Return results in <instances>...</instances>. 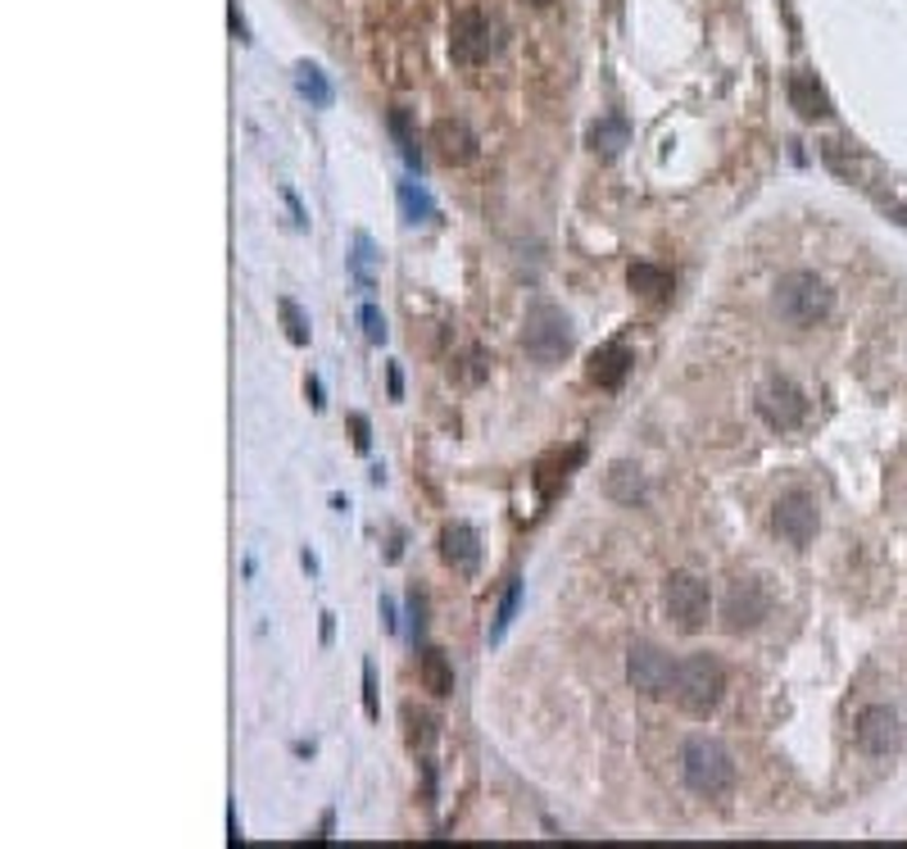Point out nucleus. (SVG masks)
<instances>
[{
    "label": "nucleus",
    "mask_w": 907,
    "mask_h": 849,
    "mask_svg": "<svg viewBox=\"0 0 907 849\" xmlns=\"http://www.w3.org/2000/svg\"><path fill=\"white\" fill-rule=\"evenodd\" d=\"M772 305H776L780 323H789V327H817L830 318V309H835V291H830V282L817 277L812 269H794L776 282Z\"/></svg>",
    "instance_id": "obj_1"
},
{
    "label": "nucleus",
    "mask_w": 907,
    "mask_h": 849,
    "mask_svg": "<svg viewBox=\"0 0 907 849\" xmlns=\"http://www.w3.org/2000/svg\"><path fill=\"white\" fill-rule=\"evenodd\" d=\"M726 695V668L712 654H686L676 658V682H671V699L680 705V714L690 718H708Z\"/></svg>",
    "instance_id": "obj_2"
},
{
    "label": "nucleus",
    "mask_w": 907,
    "mask_h": 849,
    "mask_svg": "<svg viewBox=\"0 0 907 849\" xmlns=\"http://www.w3.org/2000/svg\"><path fill=\"white\" fill-rule=\"evenodd\" d=\"M680 777H686V786L695 795H726L735 786V759L722 741H712V736H695V741H686V750H680Z\"/></svg>",
    "instance_id": "obj_3"
},
{
    "label": "nucleus",
    "mask_w": 907,
    "mask_h": 849,
    "mask_svg": "<svg viewBox=\"0 0 907 849\" xmlns=\"http://www.w3.org/2000/svg\"><path fill=\"white\" fill-rule=\"evenodd\" d=\"M522 346L536 363H558V359H567V350H572V323H567V314L558 305L536 301L532 309H526V323H522Z\"/></svg>",
    "instance_id": "obj_4"
},
{
    "label": "nucleus",
    "mask_w": 907,
    "mask_h": 849,
    "mask_svg": "<svg viewBox=\"0 0 907 849\" xmlns=\"http://www.w3.org/2000/svg\"><path fill=\"white\" fill-rule=\"evenodd\" d=\"M663 605H667V618L680 627V632H703L708 618H712V596H708V581L690 568H676L663 586Z\"/></svg>",
    "instance_id": "obj_5"
},
{
    "label": "nucleus",
    "mask_w": 907,
    "mask_h": 849,
    "mask_svg": "<svg viewBox=\"0 0 907 849\" xmlns=\"http://www.w3.org/2000/svg\"><path fill=\"white\" fill-rule=\"evenodd\" d=\"M772 590L758 581V577H735L726 600H722V627L731 636H744L753 627H763L772 618Z\"/></svg>",
    "instance_id": "obj_6"
},
{
    "label": "nucleus",
    "mask_w": 907,
    "mask_h": 849,
    "mask_svg": "<svg viewBox=\"0 0 907 849\" xmlns=\"http://www.w3.org/2000/svg\"><path fill=\"white\" fill-rule=\"evenodd\" d=\"M626 682L640 695L663 699V695H671V682H676V658L667 650H658L654 641H635L626 650Z\"/></svg>",
    "instance_id": "obj_7"
},
{
    "label": "nucleus",
    "mask_w": 907,
    "mask_h": 849,
    "mask_svg": "<svg viewBox=\"0 0 907 849\" xmlns=\"http://www.w3.org/2000/svg\"><path fill=\"white\" fill-rule=\"evenodd\" d=\"M853 736H857L862 754L889 759V754H898V745H903V718H898V709H889V705H866V709L857 714Z\"/></svg>",
    "instance_id": "obj_8"
},
{
    "label": "nucleus",
    "mask_w": 907,
    "mask_h": 849,
    "mask_svg": "<svg viewBox=\"0 0 907 849\" xmlns=\"http://www.w3.org/2000/svg\"><path fill=\"white\" fill-rule=\"evenodd\" d=\"M772 527L780 541H789L794 549H804L817 536V500L808 491H785L772 504Z\"/></svg>",
    "instance_id": "obj_9"
},
{
    "label": "nucleus",
    "mask_w": 907,
    "mask_h": 849,
    "mask_svg": "<svg viewBox=\"0 0 907 849\" xmlns=\"http://www.w3.org/2000/svg\"><path fill=\"white\" fill-rule=\"evenodd\" d=\"M758 414H763L767 427L794 432V427L808 418V400H804V391L794 387L789 378H772V382H763V391H758Z\"/></svg>",
    "instance_id": "obj_10"
},
{
    "label": "nucleus",
    "mask_w": 907,
    "mask_h": 849,
    "mask_svg": "<svg viewBox=\"0 0 907 849\" xmlns=\"http://www.w3.org/2000/svg\"><path fill=\"white\" fill-rule=\"evenodd\" d=\"M449 51L459 64H481L490 51H495V23L485 19V10H463L454 14V28H449Z\"/></svg>",
    "instance_id": "obj_11"
},
{
    "label": "nucleus",
    "mask_w": 907,
    "mask_h": 849,
    "mask_svg": "<svg viewBox=\"0 0 907 849\" xmlns=\"http://www.w3.org/2000/svg\"><path fill=\"white\" fill-rule=\"evenodd\" d=\"M440 559L459 573V577H472L481 568V536L468 527V523H449L440 532Z\"/></svg>",
    "instance_id": "obj_12"
},
{
    "label": "nucleus",
    "mask_w": 907,
    "mask_h": 849,
    "mask_svg": "<svg viewBox=\"0 0 907 849\" xmlns=\"http://www.w3.org/2000/svg\"><path fill=\"white\" fill-rule=\"evenodd\" d=\"M431 145L445 164H468L477 160V132L463 119H436L431 123Z\"/></svg>",
    "instance_id": "obj_13"
},
{
    "label": "nucleus",
    "mask_w": 907,
    "mask_h": 849,
    "mask_svg": "<svg viewBox=\"0 0 907 849\" xmlns=\"http://www.w3.org/2000/svg\"><path fill=\"white\" fill-rule=\"evenodd\" d=\"M631 350L626 346H599L594 355H590V363H586V378L599 387V391H618L622 382H626V373H631Z\"/></svg>",
    "instance_id": "obj_14"
},
{
    "label": "nucleus",
    "mask_w": 907,
    "mask_h": 849,
    "mask_svg": "<svg viewBox=\"0 0 907 849\" xmlns=\"http://www.w3.org/2000/svg\"><path fill=\"white\" fill-rule=\"evenodd\" d=\"M789 105L799 109V119H826L830 115V96L817 83V73H808V68L789 73Z\"/></svg>",
    "instance_id": "obj_15"
},
{
    "label": "nucleus",
    "mask_w": 907,
    "mask_h": 849,
    "mask_svg": "<svg viewBox=\"0 0 907 849\" xmlns=\"http://www.w3.org/2000/svg\"><path fill=\"white\" fill-rule=\"evenodd\" d=\"M603 487H609V500H618V504H626V509H640V504L649 500L645 472H640L635 464H626V459L609 468V482H603Z\"/></svg>",
    "instance_id": "obj_16"
},
{
    "label": "nucleus",
    "mask_w": 907,
    "mask_h": 849,
    "mask_svg": "<svg viewBox=\"0 0 907 849\" xmlns=\"http://www.w3.org/2000/svg\"><path fill=\"white\" fill-rule=\"evenodd\" d=\"M418 682H423V690H431V695H454V663H449L445 650L427 645V650L418 654Z\"/></svg>",
    "instance_id": "obj_17"
},
{
    "label": "nucleus",
    "mask_w": 907,
    "mask_h": 849,
    "mask_svg": "<svg viewBox=\"0 0 907 849\" xmlns=\"http://www.w3.org/2000/svg\"><path fill=\"white\" fill-rule=\"evenodd\" d=\"M626 286L635 295H645V301H667V295H671V273L663 264H631Z\"/></svg>",
    "instance_id": "obj_18"
},
{
    "label": "nucleus",
    "mask_w": 907,
    "mask_h": 849,
    "mask_svg": "<svg viewBox=\"0 0 907 849\" xmlns=\"http://www.w3.org/2000/svg\"><path fill=\"white\" fill-rule=\"evenodd\" d=\"M295 91L305 96L309 105H318V109L331 105V83H327V73H323L318 64H309V59H299V64H295Z\"/></svg>",
    "instance_id": "obj_19"
},
{
    "label": "nucleus",
    "mask_w": 907,
    "mask_h": 849,
    "mask_svg": "<svg viewBox=\"0 0 907 849\" xmlns=\"http://www.w3.org/2000/svg\"><path fill=\"white\" fill-rule=\"evenodd\" d=\"M626 141H631L626 119H599V123L590 128V145H594V155H603V160H613Z\"/></svg>",
    "instance_id": "obj_20"
},
{
    "label": "nucleus",
    "mask_w": 907,
    "mask_h": 849,
    "mask_svg": "<svg viewBox=\"0 0 907 849\" xmlns=\"http://www.w3.org/2000/svg\"><path fill=\"white\" fill-rule=\"evenodd\" d=\"M517 605H522V577L509 581L504 600H500V609H495V622H490V645H500V641L509 636V627H513V618H517Z\"/></svg>",
    "instance_id": "obj_21"
},
{
    "label": "nucleus",
    "mask_w": 907,
    "mask_h": 849,
    "mask_svg": "<svg viewBox=\"0 0 907 849\" xmlns=\"http://www.w3.org/2000/svg\"><path fill=\"white\" fill-rule=\"evenodd\" d=\"M277 314H282V323H286V337H291V346H309V337H314V327H309V314L299 309L291 295H282L277 301Z\"/></svg>",
    "instance_id": "obj_22"
},
{
    "label": "nucleus",
    "mask_w": 907,
    "mask_h": 849,
    "mask_svg": "<svg viewBox=\"0 0 907 849\" xmlns=\"http://www.w3.org/2000/svg\"><path fill=\"white\" fill-rule=\"evenodd\" d=\"M400 209H404V224H427V218L436 214L418 182H400Z\"/></svg>",
    "instance_id": "obj_23"
},
{
    "label": "nucleus",
    "mask_w": 907,
    "mask_h": 849,
    "mask_svg": "<svg viewBox=\"0 0 907 849\" xmlns=\"http://www.w3.org/2000/svg\"><path fill=\"white\" fill-rule=\"evenodd\" d=\"M372 264H376L372 237H368V232H359V237H354V260H350V269H354V282H359V291H363V295H368V291L376 286V277H372Z\"/></svg>",
    "instance_id": "obj_24"
},
{
    "label": "nucleus",
    "mask_w": 907,
    "mask_h": 849,
    "mask_svg": "<svg viewBox=\"0 0 907 849\" xmlns=\"http://www.w3.org/2000/svg\"><path fill=\"white\" fill-rule=\"evenodd\" d=\"M391 132H395V141H400V155H404V164H408V168H423L418 137L408 132V115H404V109H391Z\"/></svg>",
    "instance_id": "obj_25"
},
{
    "label": "nucleus",
    "mask_w": 907,
    "mask_h": 849,
    "mask_svg": "<svg viewBox=\"0 0 907 849\" xmlns=\"http://www.w3.org/2000/svg\"><path fill=\"white\" fill-rule=\"evenodd\" d=\"M408 727H413V731H408V741H413V745H423V750H431V741H436V718L408 709Z\"/></svg>",
    "instance_id": "obj_26"
},
{
    "label": "nucleus",
    "mask_w": 907,
    "mask_h": 849,
    "mask_svg": "<svg viewBox=\"0 0 907 849\" xmlns=\"http://www.w3.org/2000/svg\"><path fill=\"white\" fill-rule=\"evenodd\" d=\"M359 318H363V331H368V341H372V346H382V341H386V318H382V309H376L372 301H363Z\"/></svg>",
    "instance_id": "obj_27"
},
{
    "label": "nucleus",
    "mask_w": 907,
    "mask_h": 849,
    "mask_svg": "<svg viewBox=\"0 0 907 849\" xmlns=\"http://www.w3.org/2000/svg\"><path fill=\"white\" fill-rule=\"evenodd\" d=\"M408 618H413V641H418L427 632V596L423 590H413L408 596Z\"/></svg>",
    "instance_id": "obj_28"
},
{
    "label": "nucleus",
    "mask_w": 907,
    "mask_h": 849,
    "mask_svg": "<svg viewBox=\"0 0 907 849\" xmlns=\"http://www.w3.org/2000/svg\"><path fill=\"white\" fill-rule=\"evenodd\" d=\"M363 714L376 718L382 709H376V677H372V663H363Z\"/></svg>",
    "instance_id": "obj_29"
},
{
    "label": "nucleus",
    "mask_w": 907,
    "mask_h": 849,
    "mask_svg": "<svg viewBox=\"0 0 907 849\" xmlns=\"http://www.w3.org/2000/svg\"><path fill=\"white\" fill-rule=\"evenodd\" d=\"M350 432H354V450H368L372 446V427L363 414H350Z\"/></svg>",
    "instance_id": "obj_30"
},
{
    "label": "nucleus",
    "mask_w": 907,
    "mask_h": 849,
    "mask_svg": "<svg viewBox=\"0 0 907 849\" xmlns=\"http://www.w3.org/2000/svg\"><path fill=\"white\" fill-rule=\"evenodd\" d=\"M227 19H232V32L241 36V42H250V28H245V14H241L237 0H232V10H227Z\"/></svg>",
    "instance_id": "obj_31"
},
{
    "label": "nucleus",
    "mask_w": 907,
    "mask_h": 849,
    "mask_svg": "<svg viewBox=\"0 0 907 849\" xmlns=\"http://www.w3.org/2000/svg\"><path fill=\"white\" fill-rule=\"evenodd\" d=\"M382 622H386V632H395V627H400V618H395V600H391V596H382Z\"/></svg>",
    "instance_id": "obj_32"
},
{
    "label": "nucleus",
    "mask_w": 907,
    "mask_h": 849,
    "mask_svg": "<svg viewBox=\"0 0 907 849\" xmlns=\"http://www.w3.org/2000/svg\"><path fill=\"white\" fill-rule=\"evenodd\" d=\"M386 378H391V400H404V378H400V368H395V363H391V373H386Z\"/></svg>",
    "instance_id": "obj_33"
},
{
    "label": "nucleus",
    "mask_w": 907,
    "mask_h": 849,
    "mask_svg": "<svg viewBox=\"0 0 907 849\" xmlns=\"http://www.w3.org/2000/svg\"><path fill=\"white\" fill-rule=\"evenodd\" d=\"M305 391H309V404H314V410H323V404H327V400H323V382H318V378H309V387H305Z\"/></svg>",
    "instance_id": "obj_34"
},
{
    "label": "nucleus",
    "mask_w": 907,
    "mask_h": 849,
    "mask_svg": "<svg viewBox=\"0 0 907 849\" xmlns=\"http://www.w3.org/2000/svg\"><path fill=\"white\" fill-rule=\"evenodd\" d=\"M245 836H241V818H237V808H232V845H241Z\"/></svg>",
    "instance_id": "obj_35"
},
{
    "label": "nucleus",
    "mask_w": 907,
    "mask_h": 849,
    "mask_svg": "<svg viewBox=\"0 0 907 849\" xmlns=\"http://www.w3.org/2000/svg\"><path fill=\"white\" fill-rule=\"evenodd\" d=\"M526 6H536V10H545V6H554V0H526Z\"/></svg>",
    "instance_id": "obj_36"
}]
</instances>
